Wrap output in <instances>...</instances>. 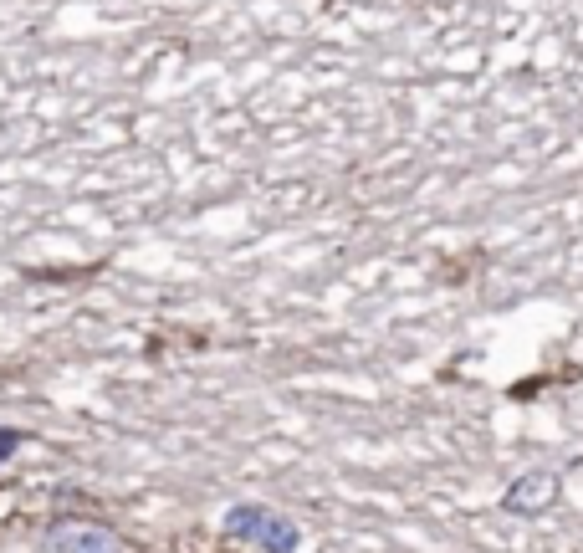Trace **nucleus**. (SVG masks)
Wrapping results in <instances>:
<instances>
[{"instance_id":"nucleus-1","label":"nucleus","mask_w":583,"mask_h":553,"mask_svg":"<svg viewBox=\"0 0 583 553\" xmlns=\"http://www.w3.org/2000/svg\"><path fill=\"white\" fill-rule=\"evenodd\" d=\"M507 513H517V518H537V513H548V507L558 502V477L553 472H527L522 482H512L507 487Z\"/></svg>"},{"instance_id":"nucleus-2","label":"nucleus","mask_w":583,"mask_h":553,"mask_svg":"<svg viewBox=\"0 0 583 553\" xmlns=\"http://www.w3.org/2000/svg\"><path fill=\"white\" fill-rule=\"evenodd\" d=\"M272 518H277V513H266V507H251V502H241V507H231V513H226V533L261 543V533H266V523H272Z\"/></svg>"},{"instance_id":"nucleus-3","label":"nucleus","mask_w":583,"mask_h":553,"mask_svg":"<svg viewBox=\"0 0 583 553\" xmlns=\"http://www.w3.org/2000/svg\"><path fill=\"white\" fill-rule=\"evenodd\" d=\"M57 548H67V553H118V543L103 528H67V533H57Z\"/></svg>"},{"instance_id":"nucleus-4","label":"nucleus","mask_w":583,"mask_h":553,"mask_svg":"<svg viewBox=\"0 0 583 553\" xmlns=\"http://www.w3.org/2000/svg\"><path fill=\"white\" fill-rule=\"evenodd\" d=\"M261 548H266V553H292V548H297V523L272 518V523H266V533H261Z\"/></svg>"},{"instance_id":"nucleus-5","label":"nucleus","mask_w":583,"mask_h":553,"mask_svg":"<svg viewBox=\"0 0 583 553\" xmlns=\"http://www.w3.org/2000/svg\"><path fill=\"white\" fill-rule=\"evenodd\" d=\"M16 441H21L16 431H0V456H11V451H16Z\"/></svg>"}]
</instances>
